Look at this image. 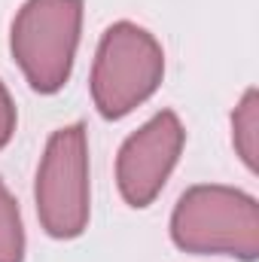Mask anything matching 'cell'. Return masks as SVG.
I'll use <instances>...</instances> for the list:
<instances>
[{
    "label": "cell",
    "instance_id": "cell-1",
    "mask_svg": "<svg viewBox=\"0 0 259 262\" xmlns=\"http://www.w3.org/2000/svg\"><path fill=\"white\" fill-rule=\"evenodd\" d=\"M171 241L195 256H259V204L244 189L198 183L186 189L171 213Z\"/></svg>",
    "mask_w": 259,
    "mask_h": 262
},
{
    "label": "cell",
    "instance_id": "cell-2",
    "mask_svg": "<svg viewBox=\"0 0 259 262\" xmlns=\"http://www.w3.org/2000/svg\"><path fill=\"white\" fill-rule=\"evenodd\" d=\"M165 79L162 43L134 21H113L92 64V101L104 119H122L156 95Z\"/></svg>",
    "mask_w": 259,
    "mask_h": 262
},
{
    "label": "cell",
    "instance_id": "cell-3",
    "mask_svg": "<svg viewBox=\"0 0 259 262\" xmlns=\"http://www.w3.org/2000/svg\"><path fill=\"white\" fill-rule=\"evenodd\" d=\"M82 12V0H25L15 12L9 52L34 92L55 95L67 85L79 49Z\"/></svg>",
    "mask_w": 259,
    "mask_h": 262
},
{
    "label": "cell",
    "instance_id": "cell-4",
    "mask_svg": "<svg viewBox=\"0 0 259 262\" xmlns=\"http://www.w3.org/2000/svg\"><path fill=\"white\" fill-rule=\"evenodd\" d=\"M34 201L40 226L55 241H73L89 229L92 216V168L89 134L82 122L52 131L37 165Z\"/></svg>",
    "mask_w": 259,
    "mask_h": 262
},
{
    "label": "cell",
    "instance_id": "cell-5",
    "mask_svg": "<svg viewBox=\"0 0 259 262\" xmlns=\"http://www.w3.org/2000/svg\"><path fill=\"white\" fill-rule=\"evenodd\" d=\"M186 146V128L174 110H159L131 131L116 156V186L131 207H149L165 189Z\"/></svg>",
    "mask_w": 259,
    "mask_h": 262
},
{
    "label": "cell",
    "instance_id": "cell-6",
    "mask_svg": "<svg viewBox=\"0 0 259 262\" xmlns=\"http://www.w3.org/2000/svg\"><path fill=\"white\" fill-rule=\"evenodd\" d=\"M232 143L247 171H256L259 162V92L247 89L232 113Z\"/></svg>",
    "mask_w": 259,
    "mask_h": 262
},
{
    "label": "cell",
    "instance_id": "cell-7",
    "mask_svg": "<svg viewBox=\"0 0 259 262\" xmlns=\"http://www.w3.org/2000/svg\"><path fill=\"white\" fill-rule=\"evenodd\" d=\"M0 262H25L21 210L3 180H0Z\"/></svg>",
    "mask_w": 259,
    "mask_h": 262
},
{
    "label": "cell",
    "instance_id": "cell-8",
    "mask_svg": "<svg viewBox=\"0 0 259 262\" xmlns=\"http://www.w3.org/2000/svg\"><path fill=\"white\" fill-rule=\"evenodd\" d=\"M15 122H18V116H15L12 95H9V89L3 85V79H0V149L12 140V134H15Z\"/></svg>",
    "mask_w": 259,
    "mask_h": 262
}]
</instances>
